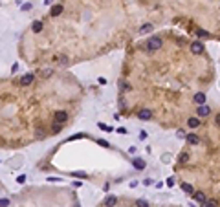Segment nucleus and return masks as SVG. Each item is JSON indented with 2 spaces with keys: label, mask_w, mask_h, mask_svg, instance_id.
<instances>
[{
  "label": "nucleus",
  "mask_w": 220,
  "mask_h": 207,
  "mask_svg": "<svg viewBox=\"0 0 220 207\" xmlns=\"http://www.w3.org/2000/svg\"><path fill=\"white\" fill-rule=\"evenodd\" d=\"M187 160H189V154H182V156H180V161H182V163L187 161Z\"/></svg>",
  "instance_id": "27"
},
{
  "label": "nucleus",
  "mask_w": 220,
  "mask_h": 207,
  "mask_svg": "<svg viewBox=\"0 0 220 207\" xmlns=\"http://www.w3.org/2000/svg\"><path fill=\"white\" fill-rule=\"evenodd\" d=\"M68 119V114L64 112V110H57V112L53 114V121L57 123V125H63V123H66Z\"/></svg>",
  "instance_id": "2"
},
{
  "label": "nucleus",
  "mask_w": 220,
  "mask_h": 207,
  "mask_svg": "<svg viewBox=\"0 0 220 207\" xmlns=\"http://www.w3.org/2000/svg\"><path fill=\"white\" fill-rule=\"evenodd\" d=\"M161 46H163V40L160 37H152V39L147 40V50L149 51H156V50H160Z\"/></svg>",
  "instance_id": "1"
},
{
  "label": "nucleus",
  "mask_w": 220,
  "mask_h": 207,
  "mask_svg": "<svg viewBox=\"0 0 220 207\" xmlns=\"http://www.w3.org/2000/svg\"><path fill=\"white\" fill-rule=\"evenodd\" d=\"M136 205H138V207H149V202H145V200H138Z\"/></svg>",
  "instance_id": "20"
},
{
  "label": "nucleus",
  "mask_w": 220,
  "mask_h": 207,
  "mask_svg": "<svg viewBox=\"0 0 220 207\" xmlns=\"http://www.w3.org/2000/svg\"><path fill=\"white\" fill-rule=\"evenodd\" d=\"M195 103H196L198 106H200V105H205V94H202V92L195 94Z\"/></svg>",
  "instance_id": "9"
},
{
  "label": "nucleus",
  "mask_w": 220,
  "mask_h": 207,
  "mask_svg": "<svg viewBox=\"0 0 220 207\" xmlns=\"http://www.w3.org/2000/svg\"><path fill=\"white\" fill-rule=\"evenodd\" d=\"M209 112H211V108H209L207 105H200V106H196V114H198V117H205V115H209Z\"/></svg>",
  "instance_id": "4"
},
{
  "label": "nucleus",
  "mask_w": 220,
  "mask_h": 207,
  "mask_svg": "<svg viewBox=\"0 0 220 207\" xmlns=\"http://www.w3.org/2000/svg\"><path fill=\"white\" fill-rule=\"evenodd\" d=\"M97 145H101V147H110L108 141H105V139H97Z\"/></svg>",
  "instance_id": "23"
},
{
  "label": "nucleus",
  "mask_w": 220,
  "mask_h": 207,
  "mask_svg": "<svg viewBox=\"0 0 220 207\" xmlns=\"http://www.w3.org/2000/svg\"><path fill=\"white\" fill-rule=\"evenodd\" d=\"M152 30H154L152 24H143V26H140V33H150Z\"/></svg>",
  "instance_id": "14"
},
{
  "label": "nucleus",
  "mask_w": 220,
  "mask_h": 207,
  "mask_svg": "<svg viewBox=\"0 0 220 207\" xmlns=\"http://www.w3.org/2000/svg\"><path fill=\"white\" fill-rule=\"evenodd\" d=\"M50 75H51V70H50V68H46V70L42 72V77H50Z\"/></svg>",
  "instance_id": "24"
},
{
  "label": "nucleus",
  "mask_w": 220,
  "mask_h": 207,
  "mask_svg": "<svg viewBox=\"0 0 220 207\" xmlns=\"http://www.w3.org/2000/svg\"><path fill=\"white\" fill-rule=\"evenodd\" d=\"M196 35H198V37H202V39H207V37H209V33L205 31V30H196Z\"/></svg>",
  "instance_id": "18"
},
{
  "label": "nucleus",
  "mask_w": 220,
  "mask_h": 207,
  "mask_svg": "<svg viewBox=\"0 0 220 207\" xmlns=\"http://www.w3.org/2000/svg\"><path fill=\"white\" fill-rule=\"evenodd\" d=\"M165 183H167V187H173V185H174V180H173V178H167V182H165Z\"/></svg>",
  "instance_id": "25"
},
{
  "label": "nucleus",
  "mask_w": 220,
  "mask_h": 207,
  "mask_svg": "<svg viewBox=\"0 0 220 207\" xmlns=\"http://www.w3.org/2000/svg\"><path fill=\"white\" fill-rule=\"evenodd\" d=\"M116 203H118V198H116V196H108L105 200V207H114Z\"/></svg>",
  "instance_id": "12"
},
{
  "label": "nucleus",
  "mask_w": 220,
  "mask_h": 207,
  "mask_svg": "<svg viewBox=\"0 0 220 207\" xmlns=\"http://www.w3.org/2000/svg\"><path fill=\"white\" fill-rule=\"evenodd\" d=\"M180 187H182V191H185V192H191V194H195V189H192V185H191V183H183V182H182V185H180Z\"/></svg>",
  "instance_id": "15"
},
{
  "label": "nucleus",
  "mask_w": 220,
  "mask_h": 207,
  "mask_svg": "<svg viewBox=\"0 0 220 207\" xmlns=\"http://www.w3.org/2000/svg\"><path fill=\"white\" fill-rule=\"evenodd\" d=\"M138 117H140L141 121H149L150 117H152V112H150L149 108H141L140 112H138Z\"/></svg>",
  "instance_id": "3"
},
{
  "label": "nucleus",
  "mask_w": 220,
  "mask_h": 207,
  "mask_svg": "<svg viewBox=\"0 0 220 207\" xmlns=\"http://www.w3.org/2000/svg\"><path fill=\"white\" fill-rule=\"evenodd\" d=\"M79 137H85V134H75L72 137H68V141H73V139H79Z\"/></svg>",
  "instance_id": "22"
},
{
  "label": "nucleus",
  "mask_w": 220,
  "mask_h": 207,
  "mask_svg": "<svg viewBox=\"0 0 220 207\" xmlns=\"http://www.w3.org/2000/svg\"><path fill=\"white\" fill-rule=\"evenodd\" d=\"M0 203H2V207H8V205H9V200H6V198H2V202H0Z\"/></svg>",
  "instance_id": "29"
},
{
  "label": "nucleus",
  "mask_w": 220,
  "mask_h": 207,
  "mask_svg": "<svg viewBox=\"0 0 220 207\" xmlns=\"http://www.w3.org/2000/svg\"><path fill=\"white\" fill-rule=\"evenodd\" d=\"M191 51L195 53V55H198V53H202V51H204V44L200 42V40H195V42L191 44Z\"/></svg>",
  "instance_id": "5"
},
{
  "label": "nucleus",
  "mask_w": 220,
  "mask_h": 207,
  "mask_svg": "<svg viewBox=\"0 0 220 207\" xmlns=\"http://www.w3.org/2000/svg\"><path fill=\"white\" fill-rule=\"evenodd\" d=\"M31 30L35 31V33L42 31V22H40V20H35V22H33V26H31Z\"/></svg>",
  "instance_id": "16"
},
{
  "label": "nucleus",
  "mask_w": 220,
  "mask_h": 207,
  "mask_svg": "<svg viewBox=\"0 0 220 207\" xmlns=\"http://www.w3.org/2000/svg\"><path fill=\"white\" fill-rule=\"evenodd\" d=\"M17 182H18V183H24V182H26V176H24V174H20V176L17 178Z\"/></svg>",
  "instance_id": "26"
},
{
  "label": "nucleus",
  "mask_w": 220,
  "mask_h": 207,
  "mask_svg": "<svg viewBox=\"0 0 220 207\" xmlns=\"http://www.w3.org/2000/svg\"><path fill=\"white\" fill-rule=\"evenodd\" d=\"M99 128H101V130H105V132H112V127L105 125V123H99Z\"/></svg>",
  "instance_id": "19"
},
{
  "label": "nucleus",
  "mask_w": 220,
  "mask_h": 207,
  "mask_svg": "<svg viewBox=\"0 0 220 207\" xmlns=\"http://www.w3.org/2000/svg\"><path fill=\"white\" fill-rule=\"evenodd\" d=\"M204 207H218V202L216 200H207V202L204 203Z\"/></svg>",
  "instance_id": "17"
},
{
  "label": "nucleus",
  "mask_w": 220,
  "mask_h": 207,
  "mask_svg": "<svg viewBox=\"0 0 220 207\" xmlns=\"http://www.w3.org/2000/svg\"><path fill=\"white\" fill-rule=\"evenodd\" d=\"M35 134H37L39 137H42V136H44V130H42V128H37V132H35Z\"/></svg>",
  "instance_id": "28"
},
{
  "label": "nucleus",
  "mask_w": 220,
  "mask_h": 207,
  "mask_svg": "<svg viewBox=\"0 0 220 207\" xmlns=\"http://www.w3.org/2000/svg\"><path fill=\"white\" fill-rule=\"evenodd\" d=\"M33 79H35V75H33V73H26V75H22V79H20V84H22V86H30L31 82H33Z\"/></svg>",
  "instance_id": "6"
},
{
  "label": "nucleus",
  "mask_w": 220,
  "mask_h": 207,
  "mask_svg": "<svg viewBox=\"0 0 220 207\" xmlns=\"http://www.w3.org/2000/svg\"><path fill=\"white\" fill-rule=\"evenodd\" d=\"M215 123H216V125H218V128H220V114L216 115V119H215Z\"/></svg>",
  "instance_id": "32"
},
{
  "label": "nucleus",
  "mask_w": 220,
  "mask_h": 207,
  "mask_svg": "<svg viewBox=\"0 0 220 207\" xmlns=\"http://www.w3.org/2000/svg\"><path fill=\"white\" fill-rule=\"evenodd\" d=\"M187 125H189L191 128H196L198 125H200V119H198V117H189V119H187Z\"/></svg>",
  "instance_id": "13"
},
{
  "label": "nucleus",
  "mask_w": 220,
  "mask_h": 207,
  "mask_svg": "<svg viewBox=\"0 0 220 207\" xmlns=\"http://www.w3.org/2000/svg\"><path fill=\"white\" fill-rule=\"evenodd\" d=\"M192 198H195V202H198V203H205V202H207V198H205V194H204V192H195V194H192Z\"/></svg>",
  "instance_id": "8"
},
{
  "label": "nucleus",
  "mask_w": 220,
  "mask_h": 207,
  "mask_svg": "<svg viewBox=\"0 0 220 207\" xmlns=\"http://www.w3.org/2000/svg\"><path fill=\"white\" fill-rule=\"evenodd\" d=\"M46 4H51V0H46Z\"/></svg>",
  "instance_id": "33"
},
{
  "label": "nucleus",
  "mask_w": 220,
  "mask_h": 207,
  "mask_svg": "<svg viewBox=\"0 0 220 207\" xmlns=\"http://www.w3.org/2000/svg\"><path fill=\"white\" fill-rule=\"evenodd\" d=\"M145 137H147V132H145V130H141V132H140V139H145Z\"/></svg>",
  "instance_id": "30"
},
{
  "label": "nucleus",
  "mask_w": 220,
  "mask_h": 207,
  "mask_svg": "<svg viewBox=\"0 0 220 207\" xmlns=\"http://www.w3.org/2000/svg\"><path fill=\"white\" fill-rule=\"evenodd\" d=\"M123 90H125V92H130V84H128V82H125V84H123Z\"/></svg>",
  "instance_id": "31"
},
{
  "label": "nucleus",
  "mask_w": 220,
  "mask_h": 207,
  "mask_svg": "<svg viewBox=\"0 0 220 207\" xmlns=\"http://www.w3.org/2000/svg\"><path fill=\"white\" fill-rule=\"evenodd\" d=\"M57 61H59L61 64H66V63H68V57H64V55H59V57H57Z\"/></svg>",
  "instance_id": "21"
},
{
  "label": "nucleus",
  "mask_w": 220,
  "mask_h": 207,
  "mask_svg": "<svg viewBox=\"0 0 220 207\" xmlns=\"http://www.w3.org/2000/svg\"><path fill=\"white\" fill-rule=\"evenodd\" d=\"M63 11H64V8H63V6H59V4H57V6H53V8L50 9V17H59V15H61V13H63Z\"/></svg>",
  "instance_id": "7"
},
{
  "label": "nucleus",
  "mask_w": 220,
  "mask_h": 207,
  "mask_svg": "<svg viewBox=\"0 0 220 207\" xmlns=\"http://www.w3.org/2000/svg\"><path fill=\"white\" fill-rule=\"evenodd\" d=\"M187 143L189 145H198L200 143V137H198L196 134H187Z\"/></svg>",
  "instance_id": "10"
},
{
  "label": "nucleus",
  "mask_w": 220,
  "mask_h": 207,
  "mask_svg": "<svg viewBox=\"0 0 220 207\" xmlns=\"http://www.w3.org/2000/svg\"><path fill=\"white\" fill-rule=\"evenodd\" d=\"M132 165H134V169H138V170H143V169H145V161L140 160V158H136V160L132 161Z\"/></svg>",
  "instance_id": "11"
}]
</instances>
